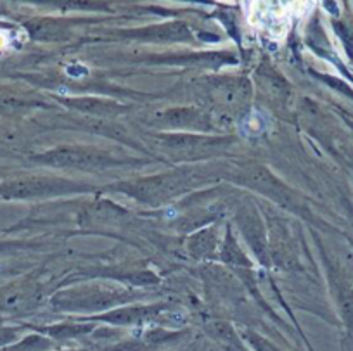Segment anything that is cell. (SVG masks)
Returning a JSON list of instances; mask_svg holds the SVG:
<instances>
[{
	"label": "cell",
	"instance_id": "cell-1",
	"mask_svg": "<svg viewBox=\"0 0 353 351\" xmlns=\"http://www.w3.org/2000/svg\"><path fill=\"white\" fill-rule=\"evenodd\" d=\"M250 21L274 37H283L290 26V6L284 4H253Z\"/></svg>",
	"mask_w": 353,
	"mask_h": 351
},
{
	"label": "cell",
	"instance_id": "cell-2",
	"mask_svg": "<svg viewBox=\"0 0 353 351\" xmlns=\"http://www.w3.org/2000/svg\"><path fill=\"white\" fill-rule=\"evenodd\" d=\"M267 127H269L267 116H265L261 111H256V109L251 111L239 125L241 134L246 135V137H258V135H261L265 130H267Z\"/></svg>",
	"mask_w": 353,
	"mask_h": 351
}]
</instances>
